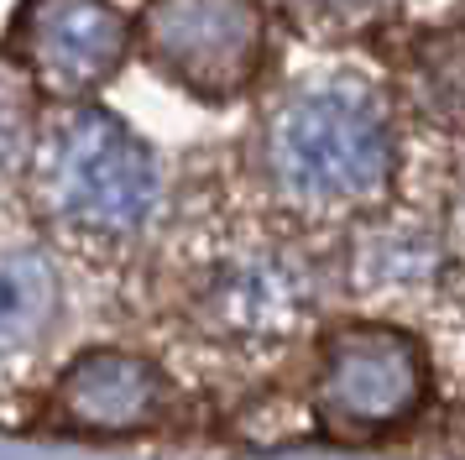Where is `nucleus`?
<instances>
[{
	"mask_svg": "<svg viewBox=\"0 0 465 460\" xmlns=\"http://www.w3.org/2000/svg\"><path fill=\"white\" fill-rule=\"evenodd\" d=\"M429 397V355L398 325H340L330 330L314 372V414L330 435H392Z\"/></svg>",
	"mask_w": 465,
	"mask_h": 460,
	"instance_id": "20e7f679",
	"label": "nucleus"
},
{
	"mask_svg": "<svg viewBox=\"0 0 465 460\" xmlns=\"http://www.w3.org/2000/svg\"><path fill=\"white\" fill-rule=\"evenodd\" d=\"M256 178L303 225L366 220L398 178V131L377 84L361 74H309L256 121Z\"/></svg>",
	"mask_w": 465,
	"mask_h": 460,
	"instance_id": "f257e3e1",
	"label": "nucleus"
},
{
	"mask_svg": "<svg viewBox=\"0 0 465 460\" xmlns=\"http://www.w3.org/2000/svg\"><path fill=\"white\" fill-rule=\"evenodd\" d=\"M189 314L225 345H272L314 314V277L277 241H235L199 267Z\"/></svg>",
	"mask_w": 465,
	"mask_h": 460,
	"instance_id": "39448f33",
	"label": "nucleus"
},
{
	"mask_svg": "<svg viewBox=\"0 0 465 460\" xmlns=\"http://www.w3.org/2000/svg\"><path fill=\"white\" fill-rule=\"evenodd\" d=\"M398 95L419 125L465 136V16L413 37L398 68Z\"/></svg>",
	"mask_w": 465,
	"mask_h": 460,
	"instance_id": "6e6552de",
	"label": "nucleus"
},
{
	"mask_svg": "<svg viewBox=\"0 0 465 460\" xmlns=\"http://www.w3.org/2000/svg\"><path fill=\"white\" fill-rule=\"evenodd\" d=\"M26 173L43 220L74 241H131L163 209V157L100 105H68L43 125Z\"/></svg>",
	"mask_w": 465,
	"mask_h": 460,
	"instance_id": "f03ea898",
	"label": "nucleus"
},
{
	"mask_svg": "<svg viewBox=\"0 0 465 460\" xmlns=\"http://www.w3.org/2000/svg\"><path fill=\"white\" fill-rule=\"evenodd\" d=\"M398 11V0H288V16H293L298 32L324 42L340 37H361Z\"/></svg>",
	"mask_w": 465,
	"mask_h": 460,
	"instance_id": "f8f14e48",
	"label": "nucleus"
},
{
	"mask_svg": "<svg viewBox=\"0 0 465 460\" xmlns=\"http://www.w3.org/2000/svg\"><path fill=\"white\" fill-rule=\"evenodd\" d=\"M157 79L193 100H241L267 63L262 0H147L131 26Z\"/></svg>",
	"mask_w": 465,
	"mask_h": 460,
	"instance_id": "7ed1b4c3",
	"label": "nucleus"
},
{
	"mask_svg": "<svg viewBox=\"0 0 465 460\" xmlns=\"http://www.w3.org/2000/svg\"><path fill=\"white\" fill-rule=\"evenodd\" d=\"M64 309V277L43 246H0V355L47 340Z\"/></svg>",
	"mask_w": 465,
	"mask_h": 460,
	"instance_id": "1a4fd4ad",
	"label": "nucleus"
},
{
	"mask_svg": "<svg viewBox=\"0 0 465 460\" xmlns=\"http://www.w3.org/2000/svg\"><path fill=\"white\" fill-rule=\"evenodd\" d=\"M131 42V21L110 0H22L5 58L43 100L84 105L126 63Z\"/></svg>",
	"mask_w": 465,
	"mask_h": 460,
	"instance_id": "423d86ee",
	"label": "nucleus"
},
{
	"mask_svg": "<svg viewBox=\"0 0 465 460\" xmlns=\"http://www.w3.org/2000/svg\"><path fill=\"white\" fill-rule=\"evenodd\" d=\"M37 89L11 58H0V173H16L37 152Z\"/></svg>",
	"mask_w": 465,
	"mask_h": 460,
	"instance_id": "9d476101",
	"label": "nucleus"
},
{
	"mask_svg": "<svg viewBox=\"0 0 465 460\" xmlns=\"http://www.w3.org/2000/svg\"><path fill=\"white\" fill-rule=\"evenodd\" d=\"M361 267H366V283H392L398 277V288H419L429 272L440 267V251L423 241L419 230H381L377 241L366 235V246H361Z\"/></svg>",
	"mask_w": 465,
	"mask_h": 460,
	"instance_id": "9b49d317",
	"label": "nucleus"
},
{
	"mask_svg": "<svg viewBox=\"0 0 465 460\" xmlns=\"http://www.w3.org/2000/svg\"><path fill=\"white\" fill-rule=\"evenodd\" d=\"M163 397H168V376L152 355L100 345L64 366L58 387H53V414L74 435L115 439L142 435L163 414Z\"/></svg>",
	"mask_w": 465,
	"mask_h": 460,
	"instance_id": "0eeeda50",
	"label": "nucleus"
}]
</instances>
